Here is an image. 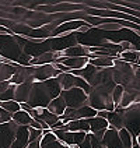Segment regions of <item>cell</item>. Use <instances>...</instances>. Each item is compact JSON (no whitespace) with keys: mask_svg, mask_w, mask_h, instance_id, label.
<instances>
[{"mask_svg":"<svg viewBox=\"0 0 140 148\" xmlns=\"http://www.w3.org/2000/svg\"><path fill=\"white\" fill-rule=\"evenodd\" d=\"M60 92L62 87L56 77L45 81H35L32 82L30 98L25 103H28L31 108H46L52 99L60 95Z\"/></svg>","mask_w":140,"mask_h":148,"instance_id":"1","label":"cell"},{"mask_svg":"<svg viewBox=\"0 0 140 148\" xmlns=\"http://www.w3.org/2000/svg\"><path fill=\"white\" fill-rule=\"evenodd\" d=\"M115 85L116 82L112 81L92 87L88 92V105L97 110H102V109H107L109 112L115 110L116 106L112 99V91L115 88Z\"/></svg>","mask_w":140,"mask_h":148,"instance_id":"2","label":"cell"},{"mask_svg":"<svg viewBox=\"0 0 140 148\" xmlns=\"http://www.w3.org/2000/svg\"><path fill=\"white\" fill-rule=\"evenodd\" d=\"M123 127L133 137L140 134V102H133L128 108H123Z\"/></svg>","mask_w":140,"mask_h":148,"instance_id":"3","label":"cell"},{"mask_svg":"<svg viewBox=\"0 0 140 148\" xmlns=\"http://www.w3.org/2000/svg\"><path fill=\"white\" fill-rule=\"evenodd\" d=\"M60 95L63 97L67 108H80L83 105H88V94L80 87H73L70 90H62Z\"/></svg>","mask_w":140,"mask_h":148,"instance_id":"4","label":"cell"},{"mask_svg":"<svg viewBox=\"0 0 140 148\" xmlns=\"http://www.w3.org/2000/svg\"><path fill=\"white\" fill-rule=\"evenodd\" d=\"M20 126L11 119L7 123L0 124V148H10L13 141L16 140L17 132Z\"/></svg>","mask_w":140,"mask_h":148,"instance_id":"5","label":"cell"},{"mask_svg":"<svg viewBox=\"0 0 140 148\" xmlns=\"http://www.w3.org/2000/svg\"><path fill=\"white\" fill-rule=\"evenodd\" d=\"M62 73L59 69L53 66V63H48V64H38L34 67V82L35 81H45L53 77H58Z\"/></svg>","mask_w":140,"mask_h":148,"instance_id":"6","label":"cell"},{"mask_svg":"<svg viewBox=\"0 0 140 148\" xmlns=\"http://www.w3.org/2000/svg\"><path fill=\"white\" fill-rule=\"evenodd\" d=\"M102 143L108 148H123L121 137H119V130L112 127V126H109L105 130V134L102 137Z\"/></svg>","mask_w":140,"mask_h":148,"instance_id":"7","label":"cell"},{"mask_svg":"<svg viewBox=\"0 0 140 148\" xmlns=\"http://www.w3.org/2000/svg\"><path fill=\"white\" fill-rule=\"evenodd\" d=\"M88 56H80V58H60L58 59V62L60 63H63V64H66L70 70H79V69H83V67L86 66L87 63H88ZM56 63V62H55Z\"/></svg>","mask_w":140,"mask_h":148,"instance_id":"8","label":"cell"},{"mask_svg":"<svg viewBox=\"0 0 140 148\" xmlns=\"http://www.w3.org/2000/svg\"><path fill=\"white\" fill-rule=\"evenodd\" d=\"M62 129L66 130V132L90 133V123H88V119H77V120H70V122H67Z\"/></svg>","mask_w":140,"mask_h":148,"instance_id":"9","label":"cell"},{"mask_svg":"<svg viewBox=\"0 0 140 148\" xmlns=\"http://www.w3.org/2000/svg\"><path fill=\"white\" fill-rule=\"evenodd\" d=\"M31 87H32V82H21V84H17L16 92H14V101L20 102V103L27 102L28 98H30V94H31Z\"/></svg>","mask_w":140,"mask_h":148,"instance_id":"10","label":"cell"},{"mask_svg":"<svg viewBox=\"0 0 140 148\" xmlns=\"http://www.w3.org/2000/svg\"><path fill=\"white\" fill-rule=\"evenodd\" d=\"M107 120H108V123H109V126L121 130L123 127V108L116 106L115 110H112V112L108 113Z\"/></svg>","mask_w":140,"mask_h":148,"instance_id":"11","label":"cell"},{"mask_svg":"<svg viewBox=\"0 0 140 148\" xmlns=\"http://www.w3.org/2000/svg\"><path fill=\"white\" fill-rule=\"evenodd\" d=\"M17 84L11 82L10 80L0 81V101H11L14 99Z\"/></svg>","mask_w":140,"mask_h":148,"instance_id":"12","label":"cell"},{"mask_svg":"<svg viewBox=\"0 0 140 148\" xmlns=\"http://www.w3.org/2000/svg\"><path fill=\"white\" fill-rule=\"evenodd\" d=\"M30 141V133H28V126H20L17 132L16 140L13 141L10 148H25Z\"/></svg>","mask_w":140,"mask_h":148,"instance_id":"13","label":"cell"},{"mask_svg":"<svg viewBox=\"0 0 140 148\" xmlns=\"http://www.w3.org/2000/svg\"><path fill=\"white\" fill-rule=\"evenodd\" d=\"M56 78H58V81H59V84H60V87H62V90H70V88L76 87V82H77V75L72 74L70 71H67V73L62 71Z\"/></svg>","mask_w":140,"mask_h":148,"instance_id":"14","label":"cell"},{"mask_svg":"<svg viewBox=\"0 0 140 148\" xmlns=\"http://www.w3.org/2000/svg\"><path fill=\"white\" fill-rule=\"evenodd\" d=\"M46 108H48V110H50L52 113H55V115H58V116H62L65 113L67 105H66V102H65V99H63V97L59 95V97L52 99Z\"/></svg>","mask_w":140,"mask_h":148,"instance_id":"15","label":"cell"},{"mask_svg":"<svg viewBox=\"0 0 140 148\" xmlns=\"http://www.w3.org/2000/svg\"><path fill=\"white\" fill-rule=\"evenodd\" d=\"M65 58H80V56H88L90 55V49L87 46H81V45H76V46H70L67 49L62 50Z\"/></svg>","mask_w":140,"mask_h":148,"instance_id":"16","label":"cell"},{"mask_svg":"<svg viewBox=\"0 0 140 148\" xmlns=\"http://www.w3.org/2000/svg\"><path fill=\"white\" fill-rule=\"evenodd\" d=\"M88 123H90V133H97L99 130H107L109 127L108 120L105 117H101V116L88 117Z\"/></svg>","mask_w":140,"mask_h":148,"instance_id":"17","label":"cell"},{"mask_svg":"<svg viewBox=\"0 0 140 148\" xmlns=\"http://www.w3.org/2000/svg\"><path fill=\"white\" fill-rule=\"evenodd\" d=\"M84 24L83 21H80V20H72V21H66L65 24H62L60 27H58L55 31H53V35H60V34H65V35H67V34L70 32V31H74V29H79V27H81V25Z\"/></svg>","mask_w":140,"mask_h":148,"instance_id":"18","label":"cell"},{"mask_svg":"<svg viewBox=\"0 0 140 148\" xmlns=\"http://www.w3.org/2000/svg\"><path fill=\"white\" fill-rule=\"evenodd\" d=\"M88 63L94 64L95 67L104 69V67H114V59L112 56H95V58H88Z\"/></svg>","mask_w":140,"mask_h":148,"instance_id":"19","label":"cell"},{"mask_svg":"<svg viewBox=\"0 0 140 148\" xmlns=\"http://www.w3.org/2000/svg\"><path fill=\"white\" fill-rule=\"evenodd\" d=\"M13 120H14L18 126H30L34 119L28 112H25V110H23V109H20V110H17V112L13 113Z\"/></svg>","mask_w":140,"mask_h":148,"instance_id":"20","label":"cell"},{"mask_svg":"<svg viewBox=\"0 0 140 148\" xmlns=\"http://www.w3.org/2000/svg\"><path fill=\"white\" fill-rule=\"evenodd\" d=\"M14 73H16V66L8 64V63H4V62L0 60V81L10 80Z\"/></svg>","mask_w":140,"mask_h":148,"instance_id":"21","label":"cell"},{"mask_svg":"<svg viewBox=\"0 0 140 148\" xmlns=\"http://www.w3.org/2000/svg\"><path fill=\"white\" fill-rule=\"evenodd\" d=\"M41 117H42V120L45 122V123L48 124V126H52L53 123H56L59 119H60V116H58V115H55V113H52L50 110H48V108H43V110H42V115H41Z\"/></svg>","mask_w":140,"mask_h":148,"instance_id":"22","label":"cell"},{"mask_svg":"<svg viewBox=\"0 0 140 148\" xmlns=\"http://www.w3.org/2000/svg\"><path fill=\"white\" fill-rule=\"evenodd\" d=\"M140 53H137L136 50H125L119 55V58H122L123 60L129 62V63H137L139 62Z\"/></svg>","mask_w":140,"mask_h":148,"instance_id":"23","label":"cell"},{"mask_svg":"<svg viewBox=\"0 0 140 148\" xmlns=\"http://www.w3.org/2000/svg\"><path fill=\"white\" fill-rule=\"evenodd\" d=\"M123 91H125V87L121 85V84H116L114 91H112V99H114V103L115 106H119L121 103V99H122V95H123Z\"/></svg>","mask_w":140,"mask_h":148,"instance_id":"24","label":"cell"},{"mask_svg":"<svg viewBox=\"0 0 140 148\" xmlns=\"http://www.w3.org/2000/svg\"><path fill=\"white\" fill-rule=\"evenodd\" d=\"M1 108H4L6 110L11 112V113H14V112L21 109V103L14 101V99H11V101H3V102H1Z\"/></svg>","mask_w":140,"mask_h":148,"instance_id":"25","label":"cell"},{"mask_svg":"<svg viewBox=\"0 0 140 148\" xmlns=\"http://www.w3.org/2000/svg\"><path fill=\"white\" fill-rule=\"evenodd\" d=\"M98 28H101V29H105V31H118V29H121L122 27H121V24H119L118 21L107 20V23H102Z\"/></svg>","mask_w":140,"mask_h":148,"instance_id":"26","label":"cell"},{"mask_svg":"<svg viewBox=\"0 0 140 148\" xmlns=\"http://www.w3.org/2000/svg\"><path fill=\"white\" fill-rule=\"evenodd\" d=\"M41 147L42 148H69V145L65 144V143H62L59 138H56V140H52L49 143L41 144Z\"/></svg>","mask_w":140,"mask_h":148,"instance_id":"27","label":"cell"},{"mask_svg":"<svg viewBox=\"0 0 140 148\" xmlns=\"http://www.w3.org/2000/svg\"><path fill=\"white\" fill-rule=\"evenodd\" d=\"M43 129H35V127H31V126H28V133H30V141L32 140H37V138H39L43 136V132H42Z\"/></svg>","mask_w":140,"mask_h":148,"instance_id":"28","label":"cell"},{"mask_svg":"<svg viewBox=\"0 0 140 148\" xmlns=\"http://www.w3.org/2000/svg\"><path fill=\"white\" fill-rule=\"evenodd\" d=\"M11 119H13V113L8 112V110H6L4 108L0 106V124L7 123V122H10Z\"/></svg>","mask_w":140,"mask_h":148,"instance_id":"29","label":"cell"},{"mask_svg":"<svg viewBox=\"0 0 140 148\" xmlns=\"http://www.w3.org/2000/svg\"><path fill=\"white\" fill-rule=\"evenodd\" d=\"M90 137H91V148H108L107 145L102 143V138L95 137L92 133H90Z\"/></svg>","mask_w":140,"mask_h":148,"instance_id":"30","label":"cell"},{"mask_svg":"<svg viewBox=\"0 0 140 148\" xmlns=\"http://www.w3.org/2000/svg\"><path fill=\"white\" fill-rule=\"evenodd\" d=\"M80 148H91V137H90V133H87V136H86V138L79 144Z\"/></svg>","mask_w":140,"mask_h":148,"instance_id":"31","label":"cell"},{"mask_svg":"<svg viewBox=\"0 0 140 148\" xmlns=\"http://www.w3.org/2000/svg\"><path fill=\"white\" fill-rule=\"evenodd\" d=\"M41 138H37V140H32V141H28V144H27V147L25 148H42L41 147Z\"/></svg>","mask_w":140,"mask_h":148,"instance_id":"32","label":"cell"},{"mask_svg":"<svg viewBox=\"0 0 140 148\" xmlns=\"http://www.w3.org/2000/svg\"><path fill=\"white\" fill-rule=\"evenodd\" d=\"M90 29H91V24H86V23H84L81 27H79L77 31H79V32H87V31H90Z\"/></svg>","mask_w":140,"mask_h":148,"instance_id":"33","label":"cell"},{"mask_svg":"<svg viewBox=\"0 0 140 148\" xmlns=\"http://www.w3.org/2000/svg\"><path fill=\"white\" fill-rule=\"evenodd\" d=\"M108 113H109V110H107V109H102V110H97V116H101V117H105V119H107Z\"/></svg>","mask_w":140,"mask_h":148,"instance_id":"34","label":"cell"},{"mask_svg":"<svg viewBox=\"0 0 140 148\" xmlns=\"http://www.w3.org/2000/svg\"><path fill=\"white\" fill-rule=\"evenodd\" d=\"M69 148H80V145H79V144H70Z\"/></svg>","mask_w":140,"mask_h":148,"instance_id":"35","label":"cell"},{"mask_svg":"<svg viewBox=\"0 0 140 148\" xmlns=\"http://www.w3.org/2000/svg\"><path fill=\"white\" fill-rule=\"evenodd\" d=\"M137 141H139V144H140V134L137 136Z\"/></svg>","mask_w":140,"mask_h":148,"instance_id":"36","label":"cell"},{"mask_svg":"<svg viewBox=\"0 0 140 148\" xmlns=\"http://www.w3.org/2000/svg\"><path fill=\"white\" fill-rule=\"evenodd\" d=\"M1 102H3V101H0V106H1Z\"/></svg>","mask_w":140,"mask_h":148,"instance_id":"37","label":"cell"}]
</instances>
